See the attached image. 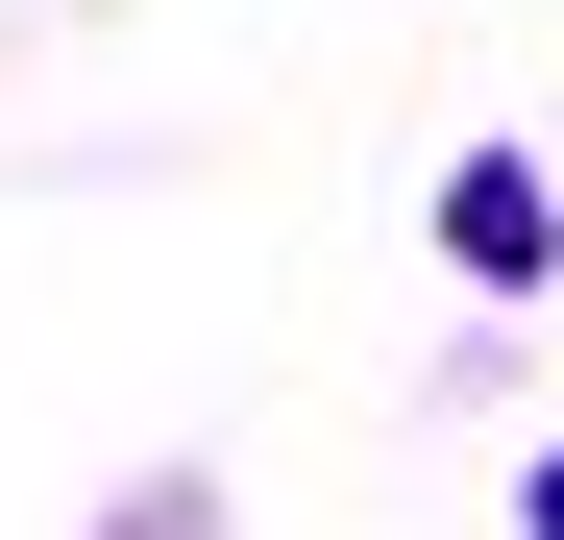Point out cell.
Segmentation results:
<instances>
[{"label": "cell", "mask_w": 564, "mask_h": 540, "mask_svg": "<svg viewBox=\"0 0 564 540\" xmlns=\"http://www.w3.org/2000/svg\"><path fill=\"white\" fill-rule=\"evenodd\" d=\"M442 246H466V270H540V246H564V197H540V172L491 148V172H466V197H442Z\"/></svg>", "instance_id": "1"}, {"label": "cell", "mask_w": 564, "mask_h": 540, "mask_svg": "<svg viewBox=\"0 0 564 540\" xmlns=\"http://www.w3.org/2000/svg\"><path fill=\"white\" fill-rule=\"evenodd\" d=\"M516 516H540V540H564V467H540V492H516Z\"/></svg>", "instance_id": "2"}]
</instances>
